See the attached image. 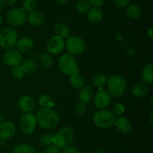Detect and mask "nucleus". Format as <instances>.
<instances>
[{
  "instance_id": "obj_1",
  "label": "nucleus",
  "mask_w": 153,
  "mask_h": 153,
  "mask_svg": "<svg viewBox=\"0 0 153 153\" xmlns=\"http://www.w3.org/2000/svg\"><path fill=\"white\" fill-rule=\"evenodd\" d=\"M36 118L40 127L45 129L55 128L59 122L58 114L52 108L49 107H43L40 110L36 116Z\"/></svg>"
},
{
  "instance_id": "obj_2",
  "label": "nucleus",
  "mask_w": 153,
  "mask_h": 153,
  "mask_svg": "<svg viewBox=\"0 0 153 153\" xmlns=\"http://www.w3.org/2000/svg\"><path fill=\"white\" fill-rule=\"evenodd\" d=\"M74 139V132L70 127H64L58 130L55 135L52 136V142L54 145L64 148L71 145Z\"/></svg>"
},
{
  "instance_id": "obj_3",
  "label": "nucleus",
  "mask_w": 153,
  "mask_h": 153,
  "mask_svg": "<svg viewBox=\"0 0 153 153\" xmlns=\"http://www.w3.org/2000/svg\"><path fill=\"white\" fill-rule=\"evenodd\" d=\"M58 67L61 71L66 75H73L79 72L77 61L73 55L65 53L60 57L58 60Z\"/></svg>"
},
{
  "instance_id": "obj_4",
  "label": "nucleus",
  "mask_w": 153,
  "mask_h": 153,
  "mask_svg": "<svg viewBox=\"0 0 153 153\" xmlns=\"http://www.w3.org/2000/svg\"><path fill=\"white\" fill-rule=\"evenodd\" d=\"M110 94L115 98H119L124 94L126 88V82L120 75H112L106 82Z\"/></svg>"
},
{
  "instance_id": "obj_5",
  "label": "nucleus",
  "mask_w": 153,
  "mask_h": 153,
  "mask_svg": "<svg viewBox=\"0 0 153 153\" xmlns=\"http://www.w3.org/2000/svg\"><path fill=\"white\" fill-rule=\"evenodd\" d=\"M17 33L11 27H5L0 32V46L5 50H11L16 46Z\"/></svg>"
},
{
  "instance_id": "obj_6",
  "label": "nucleus",
  "mask_w": 153,
  "mask_h": 153,
  "mask_svg": "<svg viewBox=\"0 0 153 153\" xmlns=\"http://www.w3.org/2000/svg\"><path fill=\"white\" fill-rule=\"evenodd\" d=\"M115 116L108 110H101L94 116V122L97 126L101 128H108L114 122Z\"/></svg>"
},
{
  "instance_id": "obj_7",
  "label": "nucleus",
  "mask_w": 153,
  "mask_h": 153,
  "mask_svg": "<svg viewBox=\"0 0 153 153\" xmlns=\"http://www.w3.org/2000/svg\"><path fill=\"white\" fill-rule=\"evenodd\" d=\"M37 121L36 116L31 112H25L21 116L19 127L24 134L30 135L35 130Z\"/></svg>"
},
{
  "instance_id": "obj_8",
  "label": "nucleus",
  "mask_w": 153,
  "mask_h": 153,
  "mask_svg": "<svg viewBox=\"0 0 153 153\" xmlns=\"http://www.w3.org/2000/svg\"><path fill=\"white\" fill-rule=\"evenodd\" d=\"M6 19L7 22L12 26H21L27 20L26 11L22 8L11 9L6 14Z\"/></svg>"
},
{
  "instance_id": "obj_9",
  "label": "nucleus",
  "mask_w": 153,
  "mask_h": 153,
  "mask_svg": "<svg viewBox=\"0 0 153 153\" xmlns=\"http://www.w3.org/2000/svg\"><path fill=\"white\" fill-rule=\"evenodd\" d=\"M67 52L71 55L77 56L83 52L85 49V43L79 36H69L65 43Z\"/></svg>"
},
{
  "instance_id": "obj_10",
  "label": "nucleus",
  "mask_w": 153,
  "mask_h": 153,
  "mask_svg": "<svg viewBox=\"0 0 153 153\" xmlns=\"http://www.w3.org/2000/svg\"><path fill=\"white\" fill-rule=\"evenodd\" d=\"M2 60L6 65L14 67L21 64L22 56L20 52L16 50L11 49L4 52L2 56Z\"/></svg>"
},
{
  "instance_id": "obj_11",
  "label": "nucleus",
  "mask_w": 153,
  "mask_h": 153,
  "mask_svg": "<svg viewBox=\"0 0 153 153\" xmlns=\"http://www.w3.org/2000/svg\"><path fill=\"white\" fill-rule=\"evenodd\" d=\"M65 48V42L64 39L58 37V36H53L48 40L46 44V49L50 54L53 55H58L61 53Z\"/></svg>"
},
{
  "instance_id": "obj_12",
  "label": "nucleus",
  "mask_w": 153,
  "mask_h": 153,
  "mask_svg": "<svg viewBox=\"0 0 153 153\" xmlns=\"http://www.w3.org/2000/svg\"><path fill=\"white\" fill-rule=\"evenodd\" d=\"M94 98V105L97 109L100 110H105L108 107L111 100L110 93L103 89L100 90L97 94H95Z\"/></svg>"
},
{
  "instance_id": "obj_13",
  "label": "nucleus",
  "mask_w": 153,
  "mask_h": 153,
  "mask_svg": "<svg viewBox=\"0 0 153 153\" xmlns=\"http://www.w3.org/2000/svg\"><path fill=\"white\" fill-rule=\"evenodd\" d=\"M16 125L12 122H2L0 123V140H7L15 134Z\"/></svg>"
},
{
  "instance_id": "obj_14",
  "label": "nucleus",
  "mask_w": 153,
  "mask_h": 153,
  "mask_svg": "<svg viewBox=\"0 0 153 153\" xmlns=\"http://www.w3.org/2000/svg\"><path fill=\"white\" fill-rule=\"evenodd\" d=\"M95 91L91 86H84L80 88L79 93V99L82 103H89L94 99Z\"/></svg>"
},
{
  "instance_id": "obj_15",
  "label": "nucleus",
  "mask_w": 153,
  "mask_h": 153,
  "mask_svg": "<svg viewBox=\"0 0 153 153\" xmlns=\"http://www.w3.org/2000/svg\"><path fill=\"white\" fill-rule=\"evenodd\" d=\"M18 105L21 110L25 112H29L34 110L35 103L34 99L28 95H22L19 98Z\"/></svg>"
},
{
  "instance_id": "obj_16",
  "label": "nucleus",
  "mask_w": 153,
  "mask_h": 153,
  "mask_svg": "<svg viewBox=\"0 0 153 153\" xmlns=\"http://www.w3.org/2000/svg\"><path fill=\"white\" fill-rule=\"evenodd\" d=\"M120 132L123 134H128L131 130V122L126 117L121 116L114 120V124Z\"/></svg>"
},
{
  "instance_id": "obj_17",
  "label": "nucleus",
  "mask_w": 153,
  "mask_h": 153,
  "mask_svg": "<svg viewBox=\"0 0 153 153\" xmlns=\"http://www.w3.org/2000/svg\"><path fill=\"white\" fill-rule=\"evenodd\" d=\"M28 21L34 26H40L45 22V17L43 14L37 10H33L28 15Z\"/></svg>"
},
{
  "instance_id": "obj_18",
  "label": "nucleus",
  "mask_w": 153,
  "mask_h": 153,
  "mask_svg": "<svg viewBox=\"0 0 153 153\" xmlns=\"http://www.w3.org/2000/svg\"><path fill=\"white\" fill-rule=\"evenodd\" d=\"M34 40L30 38H22L16 42V46L20 52H27L34 46Z\"/></svg>"
},
{
  "instance_id": "obj_19",
  "label": "nucleus",
  "mask_w": 153,
  "mask_h": 153,
  "mask_svg": "<svg viewBox=\"0 0 153 153\" xmlns=\"http://www.w3.org/2000/svg\"><path fill=\"white\" fill-rule=\"evenodd\" d=\"M88 17L92 23H100L103 19V13L100 8H92L88 11Z\"/></svg>"
},
{
  "instance_id": "obj_20",
  "label": "nucleus",
  "mask_w": 153,
  "mask_h": 153,
  "mask_svg": "<svg viewBox=\"0 0 153 153\" xmlns=\"http://www.w3.org/2000/svg\"><path fill=\"white\" fill-rule=\"evenodd\" d=\"M149 91V88L146 83L138 82L133 86L131 88V93L134 97L140 98L146 95Z\"/></svg>"
},
{
  "instance_id": "obj_21",
  "label": "nucleus",
  "mask_w": 153,
  "mask_h": 153,
  "mask_svg": "<svg viewBox=\"0 0 153 153\" xmlns=\"http://www.w3.org/2000/svg\"><path fill=\"white\" fill-rule=\"evenodd\" d=\"M142 78L146 84H152L153 82V64L148 63L144 66L142 71Z\"/></svg>"
},
{
  "instance_id": "obj_22",
  "label": "nucleus",
  "mask_w": 153,
  "mask_h": 153,
  "mask_svg": "<svg viewBox=\"0 0 153 153\" xmlns=\"http://www.w3.org/2000/svg\"><path fill=\"white\" fill-rule=\"evenodd\" d=\"M54 32L58 37L64 39L70 36V28L64 23H58L54 27Z\"/></svg>"
},
{
  "instance_id": "obj_23",
  "label": "nucleus",
  "mask_w": 153,
  "mask_h": 153,
  "mask_svg": "<svg viewBox=\"0 0 153 153\" xmlns=\"http://www.w3.org/2000/svg\"><path fill=\"white\" fill-rule=\"evenodd\" d=\"M20 66L22 70H23L24 73L28 74L35 73L37 70V63L31 59H26L22 62V64Z\"/></svg>"
},
{
  "instance_id": "obj_24",
  "label": "nucleus",
  "mask_w": 153,
  "mask_h": 153,
  "mask_svg": "<svg viewBox=\"0 0 153 153\" xmlns=\"http://www.w3.org/2000/svg\"><path fill=\"white\" fill-rule=\"evenodd\" d=\"M70 81L72 86L75 88H81L85 85V79L79 73L71 75Z\"/></svg>"
},
{
  "instance_id": "obj_25",
  "label": "nucleus",
  "mask_w": 153,
  "mask_h": 153,
  "mask_svg": "<svg viewBox=\"0 0 153 153\" xmlns=\"http://www.w3.org/2000/svg\"><path fill=\"white\" fill-rule=\"evenodd\" d=\"M39 61H40V64H41L42 67L45 68H49L53 65L54 63L52 56L49 53H47V52L42 53L40 55V58H39Z\"/></svg>"
},
{
  "instance_id": "obj_26",
  "label": "nucleus",
  "mask_w": 153,
  "mask_h": 153,
  "mask_svg": "<svg viewBox=\"0 0 153 153\" xmlns=\"http://www.w3.org/2000/svg\"><path fill=\"white\" fill-rule=\"evenodd\" d=\"M126 14L131 19H138L141 15V10L136 4H131L126 9Z\"/></svg>"
},
{
  "instance_id": "obj_27",
  "label": "nucleus",
  "mask_w": 153,
  "mask_h": 153,
  "mask_svg": "<svg viewBox=\"0 0 153 153\" xmlns=\"http://www.w3.org/2000/svg\"><path fill=\"white\" fill-rule=\"evenodd\" d=\"M13 153H36V152L29 144L22 143L17 145L13 148Z\"/></svg>"
},
{
  "instance_id": "obj_28",
  "label": "nucleus",
  "mask_w": 153,
  "mask_h": 153,
  "mask_svg": "<svg viewBox=\"0 0 153 153\" xmlns=\"http://www.w3.org/2000/svg\"><path fill=\"white\" fill-rule=\"evenodd\" d=\"M91 81H92V83L94 86L100 88V87L103 86L106 83L107 78H106V76L105 74L99 73L93 76Z\"/></svg>"
},
{
  "instance_id": "obj_29",
  "label": "nucleus",
  "mask_w": 153,
  "mask_h": 153,
  "mask_svg": "<svg viewBox=\"0 0 153 153\" xmlns=\"http://www.w3.org/2000/svg\"><path fill=\"white\" fill-rule=\"evenodd\" d=\"M91 8V4L88 0H80L76 5V9L81 14L88 13Z\"/></svg>"
},
{
  "instance_id": "obj_30",
  "label": "nucleus",
  "mask_w": 153,
  "mask_h": 153,
  "mask_svg": "<svg viewBox=\"0 0 153 153\" xmlns=\"http://www.w3.org/2000/svg\"><path fill=\"white\" fill-rule=\"evenodd\" d=\"M38 102L42 107H49V104L52 103V97L49 94H42L39 98Z\"/></svg>"
},
{
  "instance_id": "obj_31",
  "label": "nucleus",
  "mask_w": 153,
  "mask_h": 153,
  "mask_svg": "<svg viewBox=\"0 0 153 153\" xmlns=\"http://www.w3.org/2000/svg\"><path fill=\"white\" fill-rule=\"evenodd\" d=\"M36 8L35 0H24L22 3V8L28 12H31L34 10Z\"/></svg>"
},
{
  "instance_id": "obj_32",
  "label": "nucleus",
  "mask_w": 153,
  "mask_h": 153,
  "mask_svg": "<svg viewBox=\"0 0 153 153\" xmlns=\"http://www.w3.org/2000/svg\"><path fill=\"white\" fill-rule=\"evenodd\" d=\"M11 74L16 79H22L25 76V74L20 65L13 67V68L11 69Z\"/></svg>"
},
{
  "instance_id": "obj_33",
  "label": "nucleus",
  "mask_w": 153,
  "mask_h": 153,
  "mask_svg": "<svg viewBox=\"0 0 153 153\" xmlns=\"http://www.w3.org/2000/svg\"><path fill=\"white\" fill-rule=\"evenodd\" d=\"M40 142L44 146H51L53 144L52 142V135L49 134H43L40 136Z\"/></svg>"
},
{
  "instance_id": "obj_34",
  "label": "nucleus",
  "mask_w": 153,
  "mask_h": 153,
  "mask_svg": "<svg viewBox=\"0 0 153 153\" xmlns=\"http://www.w3.org/2000/svg\"><path fill=\"white\" fill-rule=\"evenodd\" d=\"M124 111H125V107H124L123 105L121 104H117L114 106L111 112L116 116H121L123 113Z\"/></svg>"
},
{
  "instance_id": "obj_35",
  "label": "nucleus",
  "mask_w": 153,
  "mask_h": 153,
  "mask_svg": "<svg viewBox=\"0 0 153 153\" xmlns=\"http://www.w3.org/2000/svg\"><path fill=\"white\" fill-rule=\"evenodd\" d=\"M87 110V106H86V104L85 103H80L76 106V112L77 115L79 116H82L86 112Z\"/></svg>"
},
{
  "instance_id": "obj_36",
  "label": "nucleus",
  "mask_w": 153,
  "mask_h": 153,
  "mask_svg": "<svg viewBox=\"0 0 153 153\" xmlns=\"http://www.w3.org/2000/svg\"><path fill=\"white\" fill-rule=\"evenodd\" d=\"M43 153H61V148L59 147L56 146L55 145L49 146L47 148L45 149Z\"/></svg>"
},
{
  "instance_id": "obj_37",
  "label": "nucleus",
  "mask_w": 153,
  "mask_h": 153,
  "mask_svg": "<svg viewBox=\"0 0 153 153\" xmlns=\"http://www.w3.org/2000/svg\"><path fill=\"white\" fill-rule=\"evenodd\" d=\"M130 0H114V2L120 8H123L127 7L129 4Z\"/></svg>"
},
{
  "instance_id": "obj_38",
  "label": "nucleus",
  "mask_w": 153,
  "mask_h": 153,
  "mask_svg": "<svg viewBox=\"0 0 153 153\" xmlns=\"http://www.w3.org/2000/svg\"><path fill=\"white\" fill-rule=\"evenodd\" d=\"M106 1L107 0H88V2H90L91 5H93L94 7L100 8L101 6L104 5L105 4Z\"/></svg>"
},
{
  "instance_id": "obj_39",
  "label": "nucleus",
  "mask_w": 153,
  "mask_h": 153,
  "mask_svg": "<svg viewBox=\"0 0 153 153\" xmlns=\"http://www.w3.org/2000/svg\"><path fill=\"white\" fill-rule=\"evenodd\" d=\"M61 153H81L80 151L77 148L74 146H68L66 147L63 149V151L61 152Z\"/></svg>"
},
{
  "instance_id": "obj_40",
  "label": "nucleus",
  "mask_w": 153,
  "mask_h": 153,
  "mask_svg": "<svg viewBox=\"0 0 153 153\" xmlns=\"http://www.w3.org/2000/svg\"><path fill=\"white\" fill-rule=\"evenodd\" d=\"M16 0H4V4H7L8 5H13L16 3Z\"/></svg>"
},
{
  "instance_id": "obj_41",
  "label": "nucleus",
  "mask_w": 153,
  "mask_h": 153,
  "mask_svg": "<svg viewBox=\"0 0 153 153\" xmlns=\"http://www.w3.org/2000/svg\"><path fill=\"white\" fill-rule=\"evenodd\" d=\"M153 28H150V29L149 30V32H148V34H149V36L150 38H153Z\"/></svg>"
},
{
  "instance_id": "obj_42",
  "label": "nucleus",
  "mask_w": 153,
  "mask_h": 153,
  "mask_svg": "<svg viewBox=\"0 0 153 153\" xmlns=\"http://www.w3.org/2000/svg\"><path fill=\"white\" fill-rule=\"evenodd\" d=\"M68 1L69 0H56L57 2L59 3V4H65V3H67Z\"/></svg>"
},
{
  "instance_id": "obj_43",
  "label": "nucleus",
  "mask_w": 153,
  "mask_h": 153,
  "mask_svg": "<svg viewBox=\"0 0 153 153\" xmlns=\"http://www.w3.org/2000/svg\"><path fill=\"white\" fill-rule=\"evenodd\" d=\"M4 0H0V10L4 8Z\"/></svg>"
},
{
  "instance_id": "obj_44",
  "label": "nucleus",
  "mask_w": 153,
  "mask_h": 153,
  "mask_svg": "<svg viewBox=\"0 0 153 153\" xmlns=\"http://www.w3.org/2000/svg\"><path fill=\"white\" fill-rule=\"evenodd\" d=\"M149 121H150V124H152V123H153V112H151L150 116H149Z\"/></svg>"
},
{
  "instance_id": "obj_45",
  "label": "nucleus",
  "mask_w": 153,
  "mask_h": 153,
  "mask_svg": "<svg viewBox=\"0 0 153 153\" xmlns=\"http://www.w3.org/2000/svg\"><path fill=\"white\" fill-rule=\"evenodd\" d=\"M3 21H4V19H3V16L0 14V25L3 23Z\"/></svg>"
},
{
  "instance_id": "obj_46",
  "label": "nucleus",
  "mask_w": 153,
  "mask_h": 153,
  "mask_svg": "<svg viewBox=\"0 0 153 153\" xmlns=\"http://www.w3.org/2000/svg\"><path fill=\"white\" fill-rule=\"evenodd\" d=\"M0 106H1V100H0Z\"/></svg>"
}]
</instances>
